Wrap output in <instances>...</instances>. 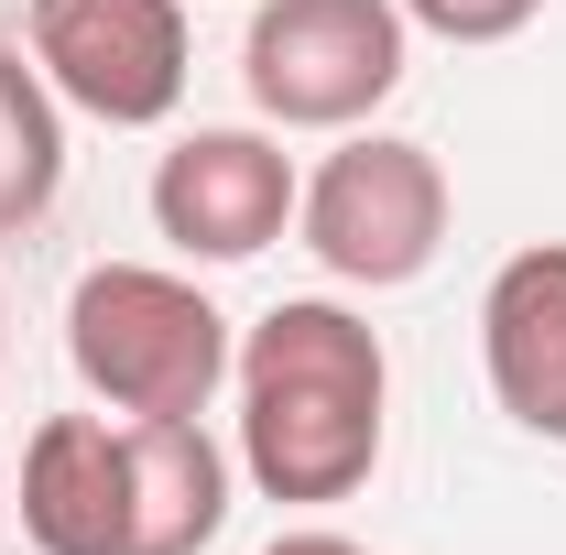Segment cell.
I'll return each mask as SVG.
<instances>
[{
  "mask_svg": "<svg viewBox=\"0 0 566 555\" xmlns=\"http://www.w3.org/2000/svg\"><path fill=\"white\" fill-rule=\"evenodd\" d=\"M120 458H132L120 555H208L218 523H229V447L197 415H142V425H120Z\"/></svg>",
  "mask_w": 566,
  "mask_h": 555,
  "instance_id": "9",
  "label": "cell"
},
{
  "mask_svg": "<svg viewBox=\"0 0 566 555\" xmlns=\"http://www.w3.org/2000/svg\"><path fill=\"white\" fill-rule=\"evenodd\" d=\"M22 534H33V555H120V534H132L120 425L44 415L22 436Z\"/></svg>",
  "mask_w": 566,
  "mask_h": 555,
  "instance_id": "8",
  "label": "cell"
},
{
  "mask_svg": "<svg viewBox=\"0 0 566 555\" xmlns=\"http://www.w3.org/2000/svg\"><path fill=\"white\" fill-rule=\"evenodd\" d=\"M294 197H305L294 153L273 132H240V121L186 132L153 164V229L186 262H262L283 229H294Z\"/></svg>",
  "mask_w": 566,
  "mask_h": 555,
  "instance_id": "6",
  "label": "cell"
},
{
  "mask_svg": "<svg viewBox=\"0 0 566 555\" xmlns=\"http://www.w3.org/2000/svg\"><path fill=\"white\" fill-rule=\"evenodd\" d=\"M262 555H370V545H349V534H327V523H294V534H273Z\"/></svg>",
  "mask_w": 566,
  "mask_h": 555,
  "instance_id": "12",
  "label": "cell"
},
{
  "mask_svg": "<svg viewBox=\"0 0 566 555\" xmlns=\"http://www.w3.org/2000/svg\"><path fill=\"white\" fill-rule=\"evenodd\" d=\"M480 359H491V404L523 436L566 447V240L512 251L480 294Z\"/></svg>",
  "mask_w": 566,
  "mask_h": 555,
  "instance_id": "7",
  "label": "cell"
},
{
  "mask_svg": "<svg viewBox=\"0 0 566 555\" xmlns=\"http://www.w3.org/2000/svg\"><path fill=\"white\" fill-rule=\"evenodd\" d=\"M66 359L109 415H208L229 381V316L164 262H87L66 294Z\"/></svg>",
  "mask_w": 566,
  "mask_h": 555,
  "instance_id": "2",
  "label": "cell"
},
{
  "mask_svg": "<svg viewBox=\"0 0 566 555\" xmlns=\"http://www.w3.org/2000/svg\"><path fill=\"white\" fill-rule=\"evenodd\" d=\"M55 186H66V98L22 44H0V240L44 229Z\"/></svg>",
  "mask_w": 566,
  "mask_h": 555,
  "instance_id": "10",
  "label": "cell"
},
{
  "mask_svg": "<svg viewBox=\"0 0 566 555\" xmlns=\"http://www.w3.org/2000/svg\"><path fill=\"white\" fill-rule=\"evenodd\" d=\"M534 11H545V0H403V22L447 33V44H512Z\"/></svg>",
  "mask_w": 566,
  "mask_h": 555,
  "instance_id": "11",
  "label": "cell"
},
{
  "mask_svg": "<svg viewBox=\"0 0 566 555\" xmlns=\"http://www.w3.org/2000/svg\"><path fill=\"white\" fill-rule=\"evenodd\" d=\"M415 55L403 0H262L240 33V87L273 132H359Z\"/></svg>",
  "mask_w": 566,
  "mask_h": 555,
  "instance_id": "3",
  "label": "cell"
},
{
  "mask_svg": "<svg viewBox=\"0 0 566 555\" xmlns=\"http://www.w3.org/2000/svg\"><path fill=\"white\" fill-rule=\"evenodd\" d=\"M229 392H240V469L283 512L349 501L381 469L392 359L370 338V316H349L338 294H283V305H262L240 327Z\"/></svg>",
  "mask_w": 566,
  "mask_h": 555,
  "instance_id": "1",
  "label": "cell"
},
{
  "mask_svg": "<svg viewBox=\"0 0 566 555\" xmlns=\"http://www.w3.org/2000/svg\"><path fill=\"white\" fill-rule=\"evenodd\" d=\"M305 251L359 294H403L447 251V164L403 132H349L294 197Z\"/></svg>",
  "mask_w": 566,
  "mask_h": 555,
  "instance_id": "4",
  "label": "cell"
},
{
  "mask_svg": "<svg viewBox=\"0 0 566 555\" xmlns=\"http://www.w3.org/2000/svg\"><path fill=\"white\" fill-rule=\"evenodd\" d=\"M22 55L66 109L153 132L186 98V0H22Z\"/></svg>",
  "mask_w": 566,
  "mask_h": 555,
  "instance_id": "5",
  "label": "cell"
}]
</instances>
